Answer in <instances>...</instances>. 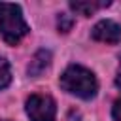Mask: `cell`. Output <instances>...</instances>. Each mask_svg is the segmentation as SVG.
I'll return each mask as SVG.
<instances>
[{"instance_id": "7", "label": "cell", "mask_w": 121, "mask_h": 121, "mask_svg": "<svg viewBox=\"0 0 121 121\" xmlns=\"http://www.w3.org/2000/svg\"><path fill=\"white\" fill-rule=\"evenodd\" d=\"M11 81V68L6 59H0V89H6Z\"/></svg>"}, {"instance_id": "10", "label": "cell", "mask_w": 121, "mask_h": 121, "mask_svg": "<svg viewBox=\"0 0 121 121\" xmlns=\"http://www.w3.org/2000/svg\"><path fill=\"white\" fill-rule=\"evenodd\" d=\"M115 83H117V87H119V89H121V72H119V74H117V79H115Z\"/></svg>"}, {"instance_id": "3", "label": "cell", "mask_w": 121, "mask_h": 121, "mask_svg": "<svg viewBox=\"0 0 121 121\" xmlns=\"http://www.w3.org/2000/svg\"><path fill=\"white\" fill-rule=\"evenodd\" d=\"M26 113L30 121H55V100L49 95L34 93L26 98Z\"/></svg>"}, {"instance_id": "6", "label": "cell", "mask_w": 121, "mask_h": 121, "mask_svg": "<svg viewBox=\"0 0 121 121\" xmlns=\"http://www.w3.org/2000/svg\"><path fill=\"white\" fill-rule=\"evenodd\" d=\"M104 6H110V2H72L70 8L81 15H93L98 8H104Z\"/></svg>"}, {"instance_id": "9", "label": "cell", "mask_w": 121, "mask_h": 121, "mask_svg": "<svg viewBox=\"0 0 121 121\" xmlns=\"http://www.w3.org/2000/svg\"><path fill=\"white\" fill-rule=\"evenodd\" d=\"M112 115H113V119H115V121H121V100H117V102L113 104Z\"/></svg>"}, {"instance_id": "5", "label": "cell", "mask_w": 121, "mask_h": 121, "mask_svg": "<svg viewBox=\"0 0 121 121\" xmlns=\"http://www.w3.org/2000/svg\"><path fill=\"white\" fill-rule=\"evenodd\" d=\"M49 60H51V53L45 51V49H40V51L32 57L30 64H28V74H30V76H40V74L49 66Z\"/></svg>"}, {"instance_id": "8", "label": "cell", "mask_w": 121, "mask_h": 121, "mask_svg": "<svg viewBox=\"0 0 121 121\" xmlns=\"http://www.w3.org/2000/svg\"><path fill=\"white\" fill-rule=\"evenodd\" d=\"M72 25H74V21H72L68 15H64V13H62V15L59 17V28H60L62 32H68V30L72 28Z\"/></svg>"}, {"instance_id": "4", "label": "cell", "mask_w": 121, "mask_h": 121, "mask_svg": "<svg viewBox=\"0 0 121 121\" xmlns=\"http://www.w3.org/2000/svg\"><path fill=\"white\" fill-rule=\"evenodd\" d=\"M91 36H93V40L102 42V43H117V42H121V26L115 21L104 19L93 26Z\"/></svg>"}, {"instance_id": "1", "label": "cell", "mask_w": 121, "mask_h": 121, "mask_svg": "<svg viewBox=\"0 0 121 121\" xmlns=\"http://www.w3.org/2000/svg\"><path fill=\"white\" fill-rule=\"evenodd\" d=\"M60 87L79 98H93L96 95V89H98V83H96V78L91 70L79 66V64H72L68 66L62 76H60Z\"/></svg>"}, {"instance_id": "2", "label": "cell", "mask_w": 121, "mask_h": 121, "mask_svg": "<svg viewBox=\"0 0 121 121\" xmlns=\"http://www.w3.org/2000/svg\"><path fill=\"white\" fill-rule=\"evenodd\" d=\"M0 30L6 43L15 45L28 34V25L23 19V11L17 4L0 2Z\"/></svg>"}]
</instances>
